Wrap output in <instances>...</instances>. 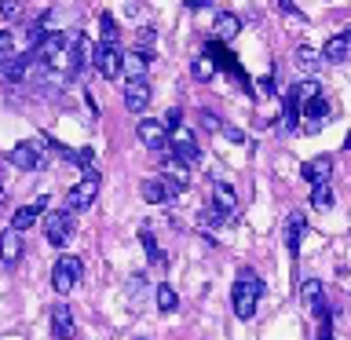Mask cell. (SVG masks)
I'll return each instance as SVG.
<instances>
[{"instance_id": "1", "label": "cell", "mask_w": 351, "mask_h": 340, "mask_svg": "<svg viewBox=\"0 0 351 340\" xmlns=\"http://www.w3.org/2000/svg\"><path fill=\"white\" fill-rule=\"evenodd\" d=\"M260 293H263L260 274H256V271H238V278H234V293H230V300H234V315L249 322V318L256 315Z\"/></svg>"}, {"instance_id": "2", "label": "cell", "mask_w": 351, "mask_h": 340, "mask_svg": "<svg viewBox=\"0 0 351 340\" xmlns=\"http://www.w3.org/2000/svg\"><path fill=\"white\" fill-rule=\"evenodd\" d=\"M99 186H103L99 172L84 169V175L70 186V194H66V208H70V212H84V208H92V202L99 197Z\"/></svg>"}, {"instance_id": "3", "label": "cell", "mask_w": 351, "mask_h": 340, "mask_svg": "<svg viewBox=\"0 0 351 340\" xmlns=\"http://www.w3.org/2000/svg\"><path fill=\"white\" fill-rule=\"evenodd\" d=\"M81 274H84V263L66 252V256H59V260H55V267H51V289L59 296L73 293V285L81 282Z\"/></svg>"}, {"instance_id": "4", "label": "cell", "mask_w": 351, "mask_h": 340, "mask_svg": "<svg viewBox=\"0 0 351 340\" xmlns=\"http://www.w3.org/2000/svg\"><path fill=\"white\" fill-rule=\"evenodd\" d=\"M73 230H77V223H73V212H70V208H62V212H48V216H44V238H48L55 249L70 245Z\"/></svg>"}, {"instance_id": "5", "label": "cell", "mask_w": 351, "mask_h": 340, "mask_svg": "<svg viewBox=\"0 0 351 340\" xmlns=\"http://www.w3.org/2000/svg\"><path fill=\"white\" fill-rule=\"evenodd\" d=\"M136 132H139L143 147H150V150H165V147H169V125H165L161 117H143L136 125Z\"/></svg>"}, {"instance_id": "6", "label": "cell", "mask_w": 351, "mask_h": 340, "mask_svg": "<svg viewBox=\"0 0 351 340\" xmlns=\"http://www.w3.org/2000/svg\"><path fill=\"white\" fill-rule=\"evenodd\" d=\"M8 161L15 165L19 172H33V169H40V161H44V147L37 139H29V143H15V150L8 154Z\"/></svg>"}, {"instance_id": "7", "label": "cell", "mask_w": 351, "mask_h": 340, "mask_svg": "<svg viewBox=\"0 0 351 340\" xmlns=\"http://www.w3.org/2000/svg\"><path fill=\"white\" fill-rule=\"evenodd\" d=\"M329 121H333V106H329L326 99H315V103H307L300 110V128L307 132V136H315V132L326 128Z\"/></svg>"}, {"instance_id": "8", "label": "cell", "mask_w": 351, "mask_h": 340, "mask_svg": "<svg viewBox=\"0 0 351 340\" xmlns=\"http://www.w3.org/2000/svg\"><path fill=\"white\" fill-rule=\"evenodd\" d=\"M92 66L106 77V81H114L121 73V48L117 44H99V48H92Z\"/></svg>"}, {"instance_id": "9", "label": "cell", "mask_w": 351, "mask_h": 340, "mask_svg": "<svg viewBox=\"0 0 351 340\" xmlns=\"http://www.w3.org/2000/svg\"><path fill=\"white\" fill-rule=\"evenodd\" d=\"M176 194H180V186H176L169 175H154V180L143 183V197H147L150 205H165V202H172Z\"/></svg>"}, {"instance_id": "10", "label": "cell", "mask_w": 351, "mask_h": 340, "mask_svg": "<svg viewBox=\"0 0 351 340\" xmlns=\"http://www.w3.org/2000/svg\"><path fill=\"white\" fill-rule=\"evenodd\" d=\"M125 106L132 110V114H143V110L150 106V81L147 77H132V81L125 84Z\"/></svg>"}, {"instance_id": "11", "label": "cell", "mask_w": 351, "mask_h": 340, "mask_svg": "<svg viewBox=\"0 0 351 340\" xmlns=\"http://www.w3.org/2000/svg\"><path fill=\"white\" fill-rule=\"evenodd\" d=\"M22 256V230L15 227H8V230H0V263H19Z\"/></svg>"}, {"instance_id": "12", "label": "cell", "mask_w": 351, "mask_h": 340, "mask_svg": "<svg viewBox=\"0 0 351 340\" xmlns=\"http://www.w3.org/2000/svg\"><path fill=\"white\" fill-rule=\"evenodd\" d=\"M329 172H333V158L329 154H318V158H311V161H304V180L307 183H329Z\"/></svg>"}, {"instance_id": "13", "label": "cell", "mask_w": 351, "mask_h": 340, "mask_svg": "<svg viewBox=\"0 0 351 340\" xmlns=\"http://www.w3.org/2000/svg\"><path fill=\"white\" fill-rule=\"evenodd\" d=\"M147 70H150V51H121V73L128 77H147Z\"/></svg>"}, {"instance_id": "14", "label": "cell", "mask_w": 351, "mask_h": 340, "mask_svg": "<svg viewBox=\"0 0 351 340\" xmlns=\"http://www.w3.org/2000/svg\"><path fill=\"white\" fill-rule=\"evenodd\" d=\"M44 205H48V197H37V202H29V205H22L15 216H11V227L15 230H29L33 223L40 219V212H44Z\"/></svg>"}, {"instance_id": "15", "label": "cell", "mask_w": 351, "mask_h": 340, "mask_svg": "<svg viewBox=\"0 0 351 340\" xmlns=\"http://www.w3.org/2000/svg\"><path fill=\"white\" fill-rule=\"evenodd\" d=\"M326 62H348L351 59V29H344V33H337V37H329V44H326Z\"/></svg>"}, {"instance_id": "16", "label": "cell", "mask_w": 351, "mask_h": 340, "mask_svg": "<svg viewBox=\"0 0 351 340\" xmlns=\"http://www.w3.org/2000/svg\"><path fill=\"white\" fill-rule=\"evenodd\" d=\"M293 99H296V106H307V103H315V99H322V84L315 81V77H304V81H296L293 84V92H289Z\"/></svg>"}, {"instance_id": "17", "label": "cell", "mask_w": 351, "mask_h": 340, "mask_svg": "<svg viewBox=\"0 0 351 340\" xmlns=\"http://www.w3.org/2000/svg\"><path fill=\"white\" fill-rule=\"evenodd\" d=\"M51 329H55V340H70V337H73V311H70L66 304H55Z\"/></svg>"}, {"instance_id": "18", "label": "cell", "mask_w": 351, "mask_h": 340, "mask_svg": "<svg viewBox=\"0 0 351 340\" xmlns=\"http://www.w3.org/2000/svg\"><path fill=\"white\" fill-rule=\"evenodd\" d=\"M213 26H216V37L219 40H234L238 33H241V19L234 15V11H219Z\"/></svg>"}, {"instance_id": "19", "label": "cell", "mask_w": 351, "mask_h": 340, "mask_svg": "<svg viewBox=\"0 0 351 340\" xmlns=\"http://www.w3.org/2000/svg\"><path fill=\"white\" fill-rule=\"evenodd\" d=\"M213 205L219 208V212H234L238 208V194H234V186L230 183H213Z\"/></svg>"}, {"instance_id": "20", "label": "cell", "mask_w": 351, "mask_h": 340, "mask_svg": "<svg viewBox=\"0 0 351 340\" xmlns=\"http://www.w3.org/2000/svg\"><path fill=\"white\" fill-rule=\"evenodd\" d=\"M300 296H304V304L311 307L315 315H326V300H322V282H318V278H307V282L300 285Z\"/></svg>"}, {"instance_id": "21", "label": "cell", "mask_w": 351, "mask_h": 340, "mask_svg": "<svg viewBox=\"0 0 351 340\" xmlns=\"http://www.w3.org/2000/svg\"><path fill=\"white\" fill-rule=\"evenodd\" d=\"M70 40H73V51H70V70L77 73L84 62H92V44H88V37H84V33H73Z\"/></svg>"}, {"instance_id": "22", "label": "cell", "mask_w": 351, "mask_h": 340, "mask_svg": "<svg viewBox=\"0 0 351 340\" xmlns=\"http://www.w3.org/2000/svg\"><path fill=\"white\" fill-rule=\"evenodd\" d=\"M300 238H304V216H300V212H293V216H289V223H285V245H289L293 256L300 252Z\"/></svg>"}, {"instance_id": "23", "label": "cell", "mask_w": 351, "mask_h": 340, "mask_svg": "<svg viewBox=\"0 0 351 340\" xmlns=\"http://www.w3.org/2000/svg\"><path fill=\"white\" fill-rule=\"evenodd\" d=\"M191 73H194V81H202V84L213 81V77H216V59H213L208 51H202V55L191 62Z\"/></svg>"}, {"instance_id": "24", "label": "cell", "mask_w": 351, "mask_h": 340, "mask_svg": "<svg viewBox=\"0 0 351 340\" xmlns=\"http://www.w3.org/2000/svg\"><path fill=\"white\" fill-rule=\"evenodd\" d=\"M293 62L300 66L304 73H315L318 66H322V59H318V51L311 48V44H300V48H296V55H293Z\"/></svg>"}, {"instance_id": "25", "label": "cell", "mask_w": 351, "mask_h": 340, "mask_svg": "<svg viewBox=\"0 0 351 340\" xmlns=\"http://www.w3.org/2000/svg\"><path fill=\"white\" fill-rule=\"evenodd\" d=\"M161 175H169V180H172L176 186H180V191H183L186 183H191V169H186L183 161H176V158L165 161V172H161Z\"/></svg>"}, {"instance_id": "26", "label": "cell", "mask_w": 351, "mask_h": 340, "mask_svg": "<svg viewBox=\"0 0 351 340\" xmlns=\"http://www.w3.org/2000/svg\"><path fill=\"white\" fill-rule=\"evenodd\" d=\"M139 241H143V249H147V256H150V263H154V267H165V252L158 249V241H154V234H150L147 227L139 230Z\"/></svg>"}, {"instance_id": "27", "label": "cell", "mask_w": 351, "mask_h": 340, "mask_svg": "<svg viewBox=\"0 0 351 340\" xmlns=\"http://www.w3.org/2000/svg\"><path fill=\"white\" fill-rule=\"evenodd\" d=\"M311 205L318 208V212H326V208L333 205V186H329V183H315V191H311Z\"/></svg>"}, {"instance_id": "28", "label": "cell", "mask_w": 351, "mask_h": 340, "mask_svg": "<svg viewBox=\"0 0 351 340\" xmlns=\"http://www.w3.org/2000/svg\"><path fill=\"white\" fill-rule=\"evenodd\" d=\"M154 300H158V307H161V311H176V304H180V300H176V289H172V285H158V293H154Z\"/></svg>"}, {"instance_id": "29", "label": "cell", "mask_w": 351, "mask_h": 340, "mask_svg": "<svg viewBox=\"0 0 351 340\" xmlns=\"http://www.w3.org/2000/svg\"><path fill=\"white\" fill-rule=\"evenodd\" d=\"M99 29H103V44H117V22H114V15H99Z\"/></svg>"}, {"instance_id": "30", "label": "cell", "mask_w": 351, "mask_h": 340, "mask_svg": "<svg viewBox=\"0 0 351 340\" xmlns=\"http://www.w3.org/2000/svg\"><path fill=\"white\" fill-rule=\"evenodd\" d=\"M0 19H8V22L22 19V0H0Z\"/></svg>"}, {"instance_id": "31", "label": "cell", "mask_w": 351, "mask_h": 340, "mask_svg": "<svg viewBox=\"0 0 351 340\" xmlns=\"http://www.w3.org/2000/svg\"><path fill=\"white\" fill-rule=\"evenodd\" d=\"M11 51H15V37H11V29H0V62H4Z\"/></svg>"}, {"instance_id": "32", "label": "cell", "mask_w": 351, "mask_h": 340, "mask_svg": "<svg viewBox=\"0 0 351 340\" xmlns=\"http://www.w3.org/2000/svg\"><path fill=\"white\" fill-rule=\"evenodd\" d=\"M223 136H227L230 143H245V136H241V128H234V125H223Z\"/></svg>"}, {"instance_id": "33", "label": "cell", "mask_w": 351, "mask_h": 340, "mask_svg": "<svg viewBox=\"0 0 351 340\" xmlns=\"http://www.w3.org/2000/svg\"><path fill=\"white\" fill-rule=\"evenodd\" d=\"M154 37H158V33H154L150 26H143V29H139V44H143V48H150V44H154Z\"/></svg>"}, {"instance_id": "34", "label": "cell", "mask_w": 351, "mask_h": 340, "mask_svg": "<svg viewBox=\"0 0 351 340\" xmlns=\"http://www.w3.org/2000/svg\"><path fill=\"white\" fill-rule=\"evenodd\" d=\"M183 4L191 8V11H202V8H208V4H213V0H183Z\"/></svg>"}, {"instance_id": "35", "label": "cell", "mask_w": 351, "mask_h": 340, "mask_svg": "<svg viewBox=\"0 0 351 340\" xmlns=\"http://www.w3.org/2000/svg\"><path fill=\"white\" fill-rule=\"evenodd\" d=\"M322 340H333V329H329V318L322 315Z\"/></svg>"}, {"instance_id": "36", "label": "cell", "mask_w": 351, "mask_h": 340, "mask_svg": "<svg viewBox=\"0 0 351 340\" xmlns=\"http://www.w3.org/2000/svg\"><path fill=\"white\" fill-rule=\"evenodd\" d=\"M278 8H282V11H289V15H300V11L293 8V0H278Z\"/></svg>"}]
</instances>
